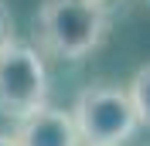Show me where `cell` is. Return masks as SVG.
Returning <instances> with one entry per match:
<instances>
[{"label":"cell","instance_id":"9","mask_svg":"<svg viewBox=\"0 0 150 146\" xmlns=\"http://www.w3.org/2000/svg\"><path fill=\"white\" fill-rule=\"evenodd\" d=\"M147 10H150V0H147Z\"/></svg>","mask_w":150,"mask_h":146},{"label":"cell","instance_id":"7","mask_svg":"<svg viewBox=\"0 0 150 146\" xmlns=\"http://www.w3.org/2000/svg\"><path fill=\"white\" fill-rule=\"evenodd\" d=\"M0 146H17V139L7 136V133H0Z\"/></svg>","mask_w":150,"mask_h":146},{"label":"cell","instance_id":"4","mask_svg":"<svg viewBox=\"0 0 150 146\" xmlns=\"http://www.w3.org/2000/svg\"><path fill=\"white\" fill-rule=\"evenodd\" d=\"M14 139H17V146H79L82 143L72 112L51 109V105L38 109L28 119H21Z\"/></svg>","mask_w":150,"mask_h":146},{"label":"cell","instance_id":"3","mask_svg":"<svg viewBox=\"0 0 150 146\" xmlns=\"http://www.w3.org/2000/svg\"><path fill=\"white\" fill-rule=\"evenodd\" d=\"M48 105V68L45 55L31 44H7L0 51V116L28 119Z\"/></svg>","mask_w":150,"mask_h":146},{"label":"cell","instance_id":"2","mask_svg":"<svg viewBox=\"0 0 150 146\" xmlns=\"http://www.w3.org/2000/svg\"><path fill=\"white\" fill-rule=\"evenodd\" d=\"M72 119L79 129V139L85 146H123L140 126L130 92L120 85H106V82L79 92Z\"/></svg>","mask_w":150,"mask_h":146},{"label":"cell","instance_id":"6","mask_svg":"<svg viewBox=\"0 0 150 146\" xmlns=\"http://www.w3.org/2000/svg\"><path fill=\"white\" fill-rule=\"evenodd\" d=\"M17 37H14V14H10V7L0 0V51L7 44H14Z\"/></svg>","mask_w":150,"mask_h":146},{"label":"cell","instance_id":"8","mask_svg":"<svg viewBox=\"0 0 150 146\" xmlns=\"http://www.w3.org/2000/svg\"><path fill=\"white\" fill-rule=\"evenodd\" d=\"M103 4H106V7H109V10H112V7H116V4H120V0H103Z\"/></svg>","mask_w":150,"mask_h":146},{"label":"cell","instance_id":"5","mask_svg":"<svg viewBox=\"0 0 150 146\" xmlns=\"http://www.w3.org/2000/svg\"><path fill=\"white\" fill-rule=\"evenodd\" d=\"M126 92H130V102H133V112L140 119V126H150V65H143L133 75Z\"/></svg>","mask_w":150,"mask_h":146},{"label":"cell","instance_id":"1","mask_svg":"<svg viewBox=\"0 0 150 146\" xmlns=\"http://www.w3.org/2000/svg\"><path fill=\"white\" fill-rule=\"evenodd\" d=\"M109 7L103 0H41L34 14V41L41 55L82 61L106 41Z\"/></svg>","mask_w":150,"mask_h":146}]
</instances>
